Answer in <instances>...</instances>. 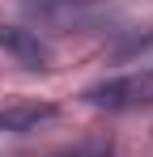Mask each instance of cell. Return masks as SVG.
Masks as SVG:
<instances>
[{"instance_id":"obj_1","label":"cell","mask_w":153,"mask_h":157,"mask_svg":"<svg viewBox=\"0 0 153 157\" xmlns=\"http://www.w3.org/2000/svg\"><path fill=\"white\" fill-rule=\"evenodd\" d=\"M81 102L94 106V110H111V115H124V110H145V106H153V68L94 81L89 89H81Z\"/></svg>"},{"instance_id":"obj_4","label":"cell","mask_w":153,"mask_h":157,"mask_svg":"<svg viewBox=\"0 0 153 157\" xmlns=\"http://www.w3.org/2000/svg\"><path fill=\"white\" fill-rule=\"evenodd\" d=\"M60 157H111V149H102V144H85V149H73V153H60Z\"/></svg>"},{"instance_id":"obj_3","label":"cell","mask_w":153,"mask_h":157,"mask_svg":"<svg viewBox=\"0 0 153 157\" xmlns=\"http://www.w3.org/2000/svg\"><path fill=\"white\" fill-rule=\"evenodd\" d=\"M60 119V106L55 102H13V106H0V132H38L43 123Z\"/></svg>"},{"instance_id":"obj_2","label":"cell","mask_w":153,"mask_h":157,"mask_svg":"<svg viewBox=\"0 0 153 157\" xmlns=\"http://www.w3.org/2000/svg\"><path fill=\"white\" fill-rule=\"evenodd\" d=\"M0 51L13 55V59H17V64H26V68H51V47L34 34V30L0 26Z\"/></svg>"},{"instance_id":"obj_5","label":"cell","mask_w":153,"mask_h":157,"mask_svg":"<svg viewBox=\"0 0 153 157\" xmlns=\"http://www.w3.org/2000/svg\"><path fill=\"white\" fill-rule=\"evenodd\" d=\"M68 4H89V0H68Z\"/></svg>"}]
</instances>
